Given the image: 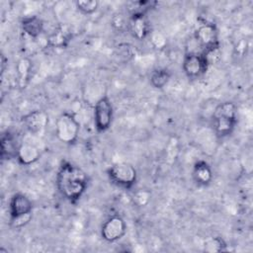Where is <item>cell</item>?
I'll return each mask as SVG.
<instances>
[{"label": "cell", "instance_id": "6da1fadb", "mask_svg": "<svg viewBox=\"0 0 253 253\" xmlns=\"http://www.w3.org/2000/svg\"><path fill=\"white\" fill-rule=\"evenodd\" d=\"M89 178L79 166L62 161L56 174V186L63 199L71 204H76L88 188Z\"/></svg>", "mask_w": 253, "mask_h": 253}, {"label": "cell", "instance_id": "7a4b0ae2", "mask_svg": "<svg viewBox=\"0 0 253 253\" xmlns=\"http://www.w3.org/2000/svg\"><path fill=\"white\" fill-rule=\"evenodd\" d=\"M212 126L214 133L219 138L230 135L237 125V107L233 102L219 103L212 112Z\"/></svg>", "mask_w": 253, "mask_h": 253}, {"label": "cell", "instance_id": "3957f363", "mask_svg": "<svg viewBox=\"0 0 253 253\" xmlns=\"http://www.w3.org/2000/svg\"><path fill=\"white\" fill-rule=\"evenodd\" d=\"M33 203L25 194L16 193L9 203L10 224L14 228L25 226L32 218Z\"/></svg>", "mask_w": 253, "mask_h": 253}, {"label": "cell", "instance_id": "277c9868", "mask_svg": "<svg viewBox=\"0 0 253 253\" xmlns=\"http://www.w3.org/2000/svg\"><path fill=\"white\" fill-rule=\"evenodd\" d=\"M110 182L118 188L130 190L137 181L136 169L127 162H117L107 169Z\"/></svg>", "mask_w": 253, "mask_h": 253}, {"label": "cell", "instance_id": "5b68a950", "mask_svg": "<svg viewBox=\"0 0 253 253\" xmlns=\"http://www.w3.org/2000/svg\"><path fill=\"white\" fill-rule=\"evenodd\" d=\"M80 123L75 115L69 112L61 113L55 122V135L65 144H74L79 136Z\"/></svg>", "mask_w": 253, "mask_h": 253}, {"label": "cell", "instance_id": "8992f818", "mask_svg": "<svg viewBox=\"0 0 253 253\" xmlns=\"http://www.w3.org/2000/svg\"><path fill=\"white\" fill-rule=\"evenodd\" d=\"M114 108L108 96H102L97 100L93 111L94 126L98 133L107 131L113 123Z\"/></svg>", "mask_w": 253, "mask_h": 253}, {"label": "cell", "instance_id": "52a82bcc", "mask_svg": "<svg viewBox=\"0 0 253 253\" xmlns=\"http://www.w3.org/2000/svg\"><path fill=\"white\" fill-rule=\"evenodd\" d=\"M194 38L199 46L202 47V52L217 49L220 46L218 40V31L214 24L210 22H203L199 24L195 30Z\"/></svg>", "mask_w": 253, "mask_h": 253}, {"label": "cell", "instance_id": "ba28073f", "mask_svg": "<svg viewBox=\"0 0 253 253\" xmlns=\"http://www.w3.org/2000/svg\"><path fill=\"white\" fill-rule=\"evenodd\" d=\"M210 64L203 52L187 51L183 57L182 69L190 79L202 77L208 70Z\"/></svg>", "mask_w": 253, "mask_h": 253}, {"label": "cell", "instance_id": "9c48e42d", "mask_svg": "<svg viewBox=\"0 0 253 253\" xmlns=\"http://www.w3.org/2000/svg\"><path fill=\"white\" fill-rule=\"evenodd\" d=\"M126 232V223L121 215L110 216L101 226V237L109 243L119 241Z\"/></svg>", "mask_w": 253, "mask_h": 253}, {"label": "cell", "instance_id": "30bf717a", "mask_svg": "<svg viewBox=\"0 0 253 253\" xmlns=\"http://www.w3.org/2000/svg\"><path fill=\"white\" fill-rule=\"evenodd\" d=\"M128 31L131 36L143 41L151 34V25L146 14H131L128 16Z\"/></svg>", "mask_w": 253, "mask_h": 253}, {"label": "cell", "instance_id": "8fae6325", "mask_svg": "<svg viewBox=\"0 0 253 253\" xmlns=\"http://www.w3.org/2000/svg\"><path fill=\"white\" fill-rule=\"evenodd\" d=\"M27 130L33 134L42 132L48 125V115L42 110H34L22 118Z\"/></svg>", "mask_w": 253, "mask_h": 253}, {"label": "cell", "instance_id": "7c38bea8", "mask_svg": "<svg viewBox=\"0 0 253 253\" xmlns=\"http://www.w3.org/2000/svg\"><path fill=\"white\" fill-rule=\"evenodd\" d=\"M192 178L200 187L209 186L213 179V173L211 165L206 160L200 159L196 161L192 169Z\"/></svg>", "mask_w": 253, "mask_h": 253}, {"label": "cell", "instance_id": "4fadbf2b", "mask_svg": "<svg viewBox=\"0 0 253 253\" xmlns=\"http://www.w3.org/2000/svg\"><path fill=\"white\" fill-rule=\"evenodd\" d=\"M41 157L40 149L30 142H22L17 152V160L23 166H30L36 163Z\"/></svg>", "mask_w": 253, "mask_h": 253}, {"label": "cell", "instance_id": "5bb4252c", "mask_svg": "<svg viewBox=\"0 0 253 253\" xmlns=\"http://www.w3.org/2000/svg\"><path fill=\"white\" fill-rule=\"evenodd\" d=\"M71 40V32L67 26L59 25L56 29L47 36L46 44L51 47L63 48L65 47Z\"/></svg>", "mask_w": 253, "mask_h": 253}, {"label": "cell", "instance_id": "9a60e30c", "mask_svg": "<svg viewBox=\"0 0 253 253\" xmlns=\"http://www.w3.org/2000/svg\"><path fill=\"white\" fill-rule=\"evenodd\" d=\"M20 143H17L14 135L6 131L1 135L0 139V155L3 160H11L17 158V152Z\"/></svg>", "mask_w": 253, "mask_h": 253}, {"label": "cell", "instance_id": "2e32d148", "mask_svg": "<svg viewBox=\"0 0 253 253\" xmlns=\"http://www.w3.org/2000/svg\"><path fill=\"white\" fill-rule=\"evenodd\" d=\"M21 28L23 32L32 39H38L43 32V21L34 15L22 19Z\"/></svg>", "mask_w": 253, "mask_h": 253}, {"label": "cell", "instance_id": "e0dca14e", "mask_svg": "<svg viewBox=\"0 0 253 253\" xmlns=\"http://www.w3.org/2000/svg\"><path fill=\"white\" fill-rule=\"evenodd\" d=\"M171 76H172V73L168 68L159 67L154 69L150 73L149 81L152 87L156 89H162L168 84V82L171 79Z\"/></svg>", "mask_w": 253, "mask_h": 253}, {"label": "cell", "instance_id": "ac0fdd59", "mask_svg": "<svg viewBox=\"0 0 253 253\" xmlns=\"http://www.w3.org/2000/svg\"><path fill=\"white\" fill-rule=\"evenodd\" d=\"M18 74V83L20 87H25L29 81L31 71H32V62L29 58H21L16 66Z\"/></svg>", "mask_w": 253, "mask_h": 253}, {"label": "cell", "instance_id": "d6986e66", "mask_svg": "<svg viewBox=\"0 0 253 253\" xmlns=\"http://www.w3.org/2000/svg\"><path fill=\"white\" fill-rule=\"evenodd\" d=\"M156 1H146V0H139V1H131L127 3V10L129 15L131 14H146L154 9L157 6Z\"/></svg>", "mask_w": 253, "mask_h": 253}, {"label": "cell", "instance_id": "ffe728a7", "mask_svg": "<svg viewBox=\"0 0 253 253\" xmlns=\"http://www.w3.org/2000/svg\"><path fill=\"white\" fill-rule=\"evenodd\" d=\"M226 242L219 236L210 237L205 241L204 247L207 252H222L226 251Z\"/></svg>", "mask_w": 253, "mask_h": 253}, {"label": "cell", "instance_id": "44dd1931", "mask_svg": "<svg viewBox=\"0 0 253 253\" xmlns=\"http://www.w3.org/2000/svg\"><path fill=\"white\" fill-rule=\"evenodd\" d=\"M75 6L82 14L91 15L98 10L99 2L97 0H77Z\"/></svg>", "mask_w": 253, "mask_h": 253}, {"label": "cell", "instance_id": "7402d4cb", "mask_svg": "<svg viewBox=\"0 0 253 253\" xmlns=\"http://www.w3.org/2000/svg\"><path fill=\"white\" fill-rule=\"evenodd\" d=\"M111 23L113 28L119 32L128 30V17H126V15L123 13L115 14L111 20Z\"/></svg>", "mask_w": 253, "mask_h": 253}, {"label": "cell", "instance_id": "603a6c76", "mask_svg": "<svg viewBox=\"0 0 253 253\" xmlns=\"http://www.w3.org/2000/svg\"><path fill=\"white\" fill-rule=\"evenodd\" d=\"M149 38H150V41H151L152 45H153L155 48L161 49V48L165 47V45H166V38H165L161 33H158V32H151Z\"/></svg>", "mask_w": 253, "mask_h": 253}, {"label": "cell", "instance_id": "cb8c5ba5", "mask_svg": "<svg viewBox=\"0 0 253 253\" xmlns=\"http://www.w3.org/2000/svg\"><path fill=\"white\" fill-rule=\"evenodd\" d=\"M118 55L120 58H123L124 60H128L132 57L133 55V51H132V48L129 44H126V43H124V44H120L118 47Z\"/></svg>", "mask_w": 253, "mask_h": 253}, {"label": "cell", "instance_id": "d4e9b609", "mask_svg": "<svg viewBox=\"0 0 253 253\" xmlns=\"http://www.w3.org/2000/svg\"><path fill=\"white\" fill-rule=\"evenodd\" d=\"M149 200H150V193L146 190H140L136 192L133 197V201H135V203L138 206H145L149 202Z\"/></svg>", "mask_w": 253, "mask_h": 253}, {"label": "cell", "instance_id": "484cf974", "mask_svg": "<svg viewBox=\"0 0 253 253\" xmlns=\"http://www.w3.org/2000/svg\"><path fill=\"white\" fill-rule=\"evenodd\" d=\"M7 63H8V59L5 57L4 54H2L1 55V73L2 74L5 72V67H6Z\"/></svg>", "mask_w": 253, "mask_h": 253}]
</instances>
